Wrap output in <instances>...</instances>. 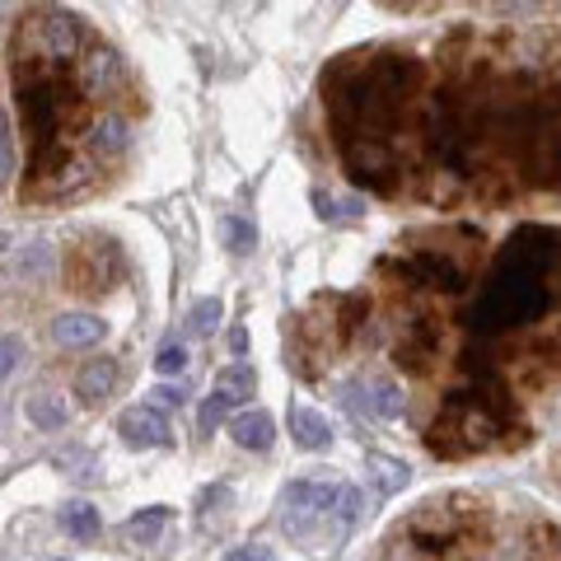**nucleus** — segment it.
Here are the masks:
<instances>
[{
	"mask_svg": "<svg viewBox=\"0 0 561 561\" xmlns=\"http://www.w3.org/2000/svg\"><path fill=\"white\" fill-rule=\"evenodd\" d=\"M435 347H440V337H435V327L431 323H412L408 333L398 337V347H394V361L408 370V374H426L431 370V356H435Z\"/></svg>",
	"mask_w": 561,
	"mask_h": 561,
	"instance_id": "nucleus-8",
	"label": "nucleus"
},
{
	"mask_svg": "<svg viewBox=\"0 0 561 561\" xmlns=\"http://www.w3.org/2000/svg\"><path fill=\"white\" fill-rule=\"evenodd\" d=\"M370 477H374V487H379V496H398L402 487H408L412 467L402 463V459H388V454H370Z\"/></svg>",
	"mask_w": 561,
	"mask_h": 561,
	"instance_id": "nucleus-16",
	"label": "nucleus"
},
{
	"mask_svg": "<svg viewBox=\"0 0 561 561\" xmlns=\"http://www.w3.org/2000/svg\"><path fill=\"white\" fill-rule=\"evenodd\" d=\"M384 5H394V10H416V5H426V0H384Z\"/></svg>",
	"mask_w": 561,
	"mask_h": 561,
	"instance_id": "nucleus-29",
	"label": "nucleus"
},
{
	"mask_svg": "<svg viewBox=\"0 0 561 561\" xmlns=\"http://www.w3.org/2000/svg\"><path fill=\"white\" fill-rule=\"evenodd\" d=\"M127 85V66H122V57L113 47H80V89L94 94V99H108V94H117Z\"/></svg>",
	"mask_w": 561,
	"mask_h": 561,
	"instance_id": "nucleus-5",
	"label": "nucleus"
},
{
	"mask_svg": "<svg viewBox=\"0 0 561 561\" xmlns=\"http://www.w3.org/2000/svg\"><path fill=\"white\" fill-rule=\"evenodd\" d=\"M290 426H295V440H300L304 449H327L333 445V426H327L323 412H314V408H295Z\"/></svg>",
	"mask_w": 561,
	"mask_h": 561,
	"instance_id": "nucleus-13",
	"label": "nucleus"
},
{
	"mask_svg": "<svg viewBox=\"0 0 561 561\" xmlns=\"http://www.w3.org/2000/svg\"><path fill=\"white\" fill-rule=\"evenodd\" d=\"M117 431H122V440H127L132 449H160V445H169V421L154 408H127L117 416Z\"/></svg>",
	"mask_w": 561,
	"mask_h": 561,
	"instance_id": "nucleus-7",
	"label": "nucleus"
},
{
	"mask_svg": "<svg viewBox=\"0 0 561 561\" xmlns=\"http://www.w3.org/2000/svg\"><path fill=\"white\" fill-rule=\"evenodd\" d=\"M229 435H234V445H239V449H267L276 440V421H272V412L253 408V412H244V416L229 421Z\"/></svg>",
	"mask_w": 561,
	"mask_h": 561,
	"instance_id": "nucleus-11",
	"label": "nucleus"
},
{
	"mask_svg": "<svg viewBox=\"0 0 561 561\" xmlns=\"http://www.w3.org/2000/svg\"><path fill=\"white\" fill-rule=\"evenodd\" d=\"M187 365V351L178 347V341H169V347H160V356H154V370L160 374H178Z\"/></svg>",
	"mask_w": 561,
	"mask_h": 561,
	"instance_id": "nucleus-23",
	"label": "nucleus"
},
{
	"mask_svg": "<svg viewBox=\"0 0 561 561\" xmlns=\"http://www.w3.org/2000/svg\"><path fill=\"white\" fill-rule=\"evenodd\" d=\"M85 146H89V160H94V164H113V160H122V154H127V146H132L127 117H122V113L94 117V122H89V132H85Z\"/></svg>",
	"mask_w": 561,
	"mask_h": 561,
	"instance_id": "nucleus-6",
	"label": "nucleus"
},
{
	"mask_svg": "<svg viewBox=\"0 0 561 561\" xmlns=\"http://www.w3.org/2000/svg\"><path fill=\"white\" fill-rule=\"evenodd\" d=\"M341 150H347V169H351L356 183L379 187V192H388V187H394L398 160H394V150H388V140L361 136V140H341Z\"/></svg>",
	"mask_w": 561,
	"mask_h": 561,
	"instance_id": "nucleus-3",
	"label": "nucleus"
},
{
	"mask_svg": "<svg viewBox=\"0 0 561 561\" xmlns=\"http://www.w3.org/2000/svg\"><path fill=\"white\" fill-rule=\"evenodd\" d=\"M221 229H225V248H229L234 258L253 253V239H258V234H253V225H248V221H225Z\"/></svg>",
	"mask_w": 561,
	"mask_h": 561,
	"instance_id": "nucleus-21",
	"label": "nucleus"
},
{
	"mask_svg": "<svg viewBox=\"0 0 561 561\" xmlns=\"http://www.w3.org/2000/svg\"><path fill=\"white\" fill-rule=\"evenodd\" d=\"M221 416H225V402L211 394V398H207V408H201V426H207V431H211V426H221Z\"/></svg>",
	"mask_w": 561,
	"mask_h": 561,
	"instance_id": "nucleus-26",
	"label": "nucleus"
},
{
	"mask_svg": "<svg viewBox=\"0 0 561 561\" xmlns=\"http://www.w3.org/2000/svg\"><path fill=\"white\" fill-rule=\"evenodd\" d=\"M85 34L66 10H38L34 20L14 38V61H42V66H61V61L80 57Z\"/></svg>",
	"mask_w": 561,
	"mask_h": 561,
	"instance_id": "nucleus-1",
	"label": "nucleus"
},
{
	"mask_svg": "<svg viewBox=\"0 0 561 561\" xmlns=\"http://www.w3.org/2000/svg\"><path fill=\"white\" fill-rule=\"evenodd\" d=\"M333 496H337L333 482H314V477L290 482L286 496H280V528H286L295 543H304V548H309V538H314L323 510L333 506Z\"/></svg>",
	"mask_w": 561,
	"mask_h": 561,
	"instance_id": "nucleus-2",
	"label": "nucleus"
},
{
	"mask_svg": "<svg viewBox=\"0 0 561 561\" xmlns=\"http://www.w3.org/2000/svg\"><path fill=\"white\" fill-rule=\"evenodd\" d=\"M225 561H272V552L262 548V543H248V548H234Z\"/></svg>",
	"mask_w": 561,
	"mask_h": 561,
	"instance_id": "nucleus-25",
	"label": "nucleus"
},
{
	"mask_svg": "<svg viewBox=\"0 0 561 561\" xmlns=\"http://www.w3.org/2000/svg\"><path fill=\"white\" fill-rule=\"evenodd\" d=\"M491 5L501 10V14H528V10H538L543 0H491Z\"/></svg>",
	"mask_w": 561,
	"mask_h": 561,
	"instance_id": "nucleus-27",
	"label": "nucleus"
},
{
	"mask_svg": "<svg viewBox=\"0 0 561 561\" xmlns=\"http://www.w3.org/2000/svg\"><path fill=\"white\" fill-rule=\"evenodd\" d=\"M154 402H164V408H178V402H183V388H154Z\"/></svg>",
	"mask_w": 561,
	"mask_h": 561,
	"instance_id": "nucleus-28",
	"label": "nucleus"
},
{
	"mask_svg": "<svg viewBox=\"0 0 561 561\" xmlns=\"http://www.w3.org/2000/svg\"><path fill=\"white\" fill-rule=\"evenodd\" d=\"M356 520H361V491H356V487H337L333 506L323 510L314 538H309V548H327V552L341 548V543H347V534L356 528Z\"/></svg>",
	"mask_w": 561,
	"mask_h": 561,
	"instance_id": "nucleus-4",
	"label": "nucleus"
},
{
	"mask_svg": "<svg viewBox=\"0 0 561 561\" xmlns=\"http://www.w3.org/2000/svg\"><path fill=\"white\" fill-rule=\"evenodd\" d=\"M20 356H24V341L20 337H0V379H10L14 365H20Z\"/></svg>",
	"mask_w": 561,
	"mask_h": 561,
	"instance_id": "nucleus-24",
	"label": "nucleus"
},
{
	"mask_svg": "<svg viewBox=\"0 0 561 561\" xmlns=\"http://www.w3.org/2000/svg\"><path fill=\"white\" fill-rule=\"evenodd\" d=\"M221 314H225L221 300H197L192 314H187V333H192V337H211L215 327H221Z\"/></svg>",
	"mask_w": 561,
	"mask_h": 561,
	"instance_id": "nucleus-20",
	"label": "nucleus"
},
{
	"mask_svg": "<svg viewBox=\"0 0 561 561\" xmlns=\"http://www.w3.org/2000/svg\"><path fill=\"white\" fill-rule=\"evenodd\" d=\"M52 262H57V253H52V244H28L24 253H20V276L24 280H42L47 272H52Z\"/></svg>",
	"mask_w": 561,
	"mask_h": 561,
	"instance_id": "nucleus-19",
	"label": "nucleus"
},
{
	"mask_svg": "<svg viewBox=\"0 0 561 561\" xmlns=\"http://www.w3.org/2000/svg\"><path fill=\"white\" fill-rule=\"evenodd\" d=\"M103 333H108V323L94 314H61L52 323V337L61 347H94V341H103Z\"/></svg>",
	"mask_w": 561,
	"mask_h": 561,
	"instance_id": "nucleus-12",
	"label": "nucleus"
},
{
	"mask_svg": "<svg viewBox=\"0 0 561 561\" xmlns=\"http://www.w3.org/2000/svg\"><path fill=\"white\" fill-rule=\"evenodd\" d=\"M66 416H71V408L61 402V394H52V388H42V394L28 398V421H34L38 431H61Z\"/></svg>",
	"mask_w": 561,
	"mask_h": 561,
	"instance_id": "nucleus-15",
	"label": "nucleus"
},
{
	"mask_svg": "<svg viewBox=\"0 0 561 561\" xmlns=\"http://www.w3.org/2000/svg\"><path fill=\"white\" fill-rule=\"evenodd\" d=\"M113 388H117V361L113 356H94V361H85L80 374H75V394H80L89 408L94 402H103Z\"/></svg>",
	"mask_w": 561,
	"mask_h": 561,
	"instance_id": "nucleus-9",
	"label": "nucleus"
},
{
	"mask_svg": "<svg viewBox=\"0 0 561 561\" xmlns=\"http://www.w3.org/2000/svg\"><path fill=\"white\" fill-rule=\"evenodd\" d=\"M164 528H169V510L150 506V510H140V514H132V520H127V538L132 543H154Z\"/></svg>",
	"mask_w": 561,
	"mask_h": 561,
	"instance_id": "nucleus-18",
	"label": "nucleus"
},
{
	"mask_svg": "<svg viewBox=\"0 0 561 561\" xmlns=\"http://www.w3.org/2000/svg\"><path fill=\"white\" fill-rule=\"evenodd\" d=\"M412 272L426 280V286H440V290H463L467 286V272L459 267V262H449L445 253H416Z\"/></svg>",
	"mask_w": 561,
	"mask_h": 561,
	"instance_id": "nucleus-10",
	"label": "nucleus"
},
{
	"mask_svg": "<svg viewBox=\"0 0 561 561\" xmlns=\"http://www.w3.org/2000/svg\"><path fill=\"white\" fill-rule=\"evenodd\" d=\"M61 528L75 538V543H89V538H99V506H89V501H71V506H61Z\"/></svg>",
	"mask_w": 561,
	"mask_h": 561,
	"instance_id": "nucleus-17",
	"label": "nucleus"
},
{
	"mask_svg": "<svg viewBox=\"0 0 561 561\" xmlns=\"http://www.w3.org/2000/svg\"><path fill=\"white\" fill-rule=\"evenodd\" d=\"M258 388V374L248 370V365H229L215 374V398L225 402V408H234V402H248V394Z\"/></svg>",
	"mask_w": 561,
	"mask_h": 561,
	"instance_id": "nucleus-14",
	"label": "nucleus"
},
{
	"mask_svg": "<svg viewBox=\"0 0 561 561\" xmlns=\"http://www.w3.org/2000/svg\"><path fill=\"white\" fill-rule=\"evenodd\" d=\"M370 402H374V412H379V416H398L402 412V388L384 379V384H374V398Z\"/></svg>",
	"mask_w": 561,
	"mask_h": 561,
	"instance_id": "nucleus-22",
	"label": "nucleus"
}]
</instances>
